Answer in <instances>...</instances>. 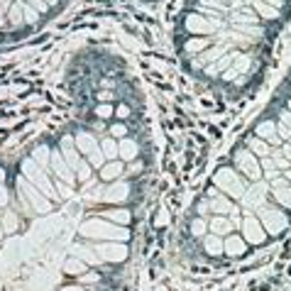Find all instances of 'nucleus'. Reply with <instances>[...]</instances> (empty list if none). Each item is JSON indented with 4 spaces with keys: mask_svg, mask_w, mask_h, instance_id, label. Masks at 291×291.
<instances>
[{
    "mask_svg": "<svg viewBox=\"0 0 291 291\" xmlns=\"http://www.w3.org/2000/svg\"><path fill=\"white\" fill-rule=\"evenodd\" d=\"M227 250H230L232 255H240V252H242V242H240V240H230V242H227Z\"/></svg>",
    "mask_w": 291,
    "mask_h": 291,
    "instance_id": "f257e3e1",
    "label": "nucleus"
},
{
    "mask_svg": "<svg viewBox=\"0 0 291 291\" xmlns=\"http://www.w3.org/2000/svg\"><path fill=\"white\" fill-rule=\"evenodd\" d=\"M208 252H216V255H218V252H220L218 242H213V240H208Z\"/></svg>",
    "mask_w": 291,
    "mask_h": 291,
    "instance_id": "f03ea898",
    "label": "nucleus"
}]
</instances>
